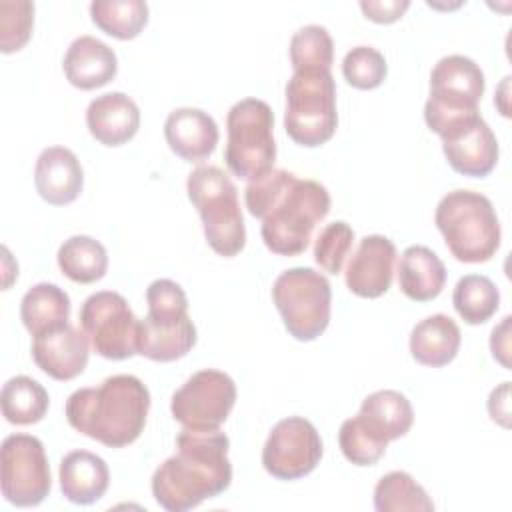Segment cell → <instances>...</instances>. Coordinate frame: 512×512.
<instances>
[{"mask_svg": "<svg viewBox=\"0 0 512 512\" xmlns=\"http://www.w3.org/2000/svg\"><path fill=\"white\" fill-rule=\"evenodd\" d=\"M244 202L248 212L262 220L260 232L266 248L280 256L302 254L316 224L330 212L326 186L282 168L248 182Z\"/></svg>", "mask_w": 512, "mask_h": 512, "instance_id": "obj_1", "label": "cell"}, {"mask_svg": "<svg viewBox=\"0 0 512 512\" xmlns=\"http://www.w3.org/2000/svg\"><path fill=\"white\" fill-rule=\"evenodd\" d=\"M230 440L220 430L182 428L176 454L152 474V496L168 512H186L222 494L232 482Z\"/></svg>", "mask_w": 512, "mask_h": 512, "instance_id": "obj_2", "label": "cell"}, {"mask_svg": "<svg viewBox=\"0 0 512 512\" xmlns=\"http://www.w3.org/2000/svg\"><path fill=\"white\" fill-rule=\"evenodd\" d=\"M150 392L132 374H116L96 388L74 390L64 406L68 424L80 434L108 446L124 448L146 426Z\"/></svg>", "mask_w": 512, "mask_h": 512, "instance_id": "obj_3", "label": "cell"}, {"mask_svg": "<svg viewBox=\"0 0 512 512\" xmlns=\"http://www.w3.org/2000/svg\"><path fill=\"white\" fill-rule=\"evenodd\" d=\"M434 224L458 262L480 264L500 248L502 230L492 202L474 190H452L436 206Z\"/></svg>", "mask_w": 512, "mask_h": 512, "instance_id": "obj_4", "label": "cell"}, {"mask_svg": "<svg viewBox=\"0 0 512 512\" xmlns=\"http://www.w3.org/2000/svg\"><path fill=\"white\" fill-rule=\"evenodd\" d=\"M186 192L202 218L210 248L224 258L236 256L246 244V226L230 176L218 166H198L188 174Z\"/></svg>", "mask_w": 512, "mask_h": 512, "instance_id": "obj_5", "label": "cell"}, {"mask_svg": "<svg viewBox=\"0 0 512 512\" xmlns=\"http://www.w3.org/2000/svg\"><path fill=\"white\" fill-rule=\"evenodd\" d=\"M224 160L228 170L248 182H254L274 170V114L260 98L236 102L226 116Z\"/></svg>", "mask_w": 512, "mask_h": 512, "instance_id": "obj_6", "label": "cell"}, {"mask_svg": "<svg viewBox=\"0 0 512 512\" xmlns=\"http://www.w3.org/2000/svg\"><path fill=\"white\" fill-rule=\"evenodd\" d=\"M284 130L300 146L316 148L328 142L338 126L336 84L330 72H294L286 84Z\"/></svg>", "mask_w": 512, "mask_h": 512, "instance_id": "obj_7", "label": "cell"}, {"mask_svg": "<svg viewBox=\"0 0 512 512\" xmlns=\"http://www.w3.org/2000/svg\"><path fill=\"white\" fill-rule=\"evenodd\" d=\"M486 88L480 66L462 54H450L436 62L430 74V96L424 104V120L438 136L452 124L480 114L478 104Z\"/></svg>", "mask_w": 512, "mask_h": 512, "instance_id": "obj_8", "label": "cell"}, {"mask_svg": "<svg viewBox=\"0 0 512 512\" xmlns=\"http://www.w3.org/2000/svg\"><path fill=\"white\" fill-rule=\"evenodd\" d=\"M272 300L292 338L310 342L328 328L332 288L314 268L284 270L272 284Z\"/></svg>", "mask_w": 512, "mask_h": 512, "instance_id": "obj_9", "label": "cell"}, {"mask_svg": "<svg viewBox=\"0 0 512 512\" xmlns=\"http://www.w3.org/2000/svg\"><path fill=\"white\" fill-rule=\"evenodd\" d=\"M80 326L94 352L108 360H126L136 352L140 320L126 298L112 290L90 294L80 308Z\"/></svg>", "mask_w": 512, "mask_h": 512, "instance_id": "obj_10", "label": "cell"}, {"mask_svg": "<svg viewBox=\"0 0 512 512\" xmlns=\"http://www.w3.org/2000/svg\"><path fill=\"white\" fill-rule=\"evenodd\" d=\"M0 486L6 502L38 506L52 488L44 444L32 434H10L0 448Z\"/></svg>", "mask_w": 512, "mask_h": 512, "instance_id": "obj_11", "label": "cell"}, {"mask_svg": "<svg viewBox=\"0 0 512 512\" xmlns=\"http://www.w3.org/2000/svg\"><path fill=\"white\" fill-rule=\"evenodd\" d=\"M236 402L234 380L220 370L206 368L194 372L170 400L176 422L192 430H218Z\"/></svg>", "mask_w": 512, "mask_h": 512, "instance_id": "obj_12", "label": "cell"}, {"mask_svg": "<svg viewBox=\"0 0 512 512\" xmlns=\"http://www.w3.org/2000/svg\"><path fill=\"white\" fill-rule=\"evenodd\" d=\"M322 452L314 424L302 416H288L270 430L262 448V466L278 480H298L318 466Z\"/></svg>", "mask_w": 512, "mask_h": 512, "instance_id": "obj_13", "label": "cell"}, {"mask_svg": "<svg viewBox=\"0 0 512 512\" xmlns=\"http://www.w3.org/2000/svg\"><path fill=\"white\" fill-rule=\"evenodd\" d=\"M442 152L458 174L484 178L488 176L498 162V140L486 120L480 114L468 116L442 134Z\"/></svg>", "mask_w": 512, "mask_h": 512, "instance_id": "obj_14", "label": "cell"}, {"mask_svg": "<svg viewBox=\"0 0 512 512\" xmlns=\"http://www.w3.org/2000/svg\"><path fill=\"white\" fill-rule=\"evenodd\" d=\"M196 340L188 310H148L138 326L136 352L154 362H174L184 358Z\"/></svg>", "mask_w": 512, "mask_h": 512, "instance_id": "obj_15", "label": "cell"}, {"mask_svg": "<svg viewBox=\"0 0 512 512\" xmlns=\"http://www.w3.org/2000/svg\"><path fill=\"white\" fill-rule=\"evenodd\" d=\"M396 246L382 234L360 240L346 266V286L360 298H378L388 292L394 276Z\"/></svg>", "mask_w": 512, "mask_h": 512, "instance_id": "obj_16", "label": "cell"}, {"mask_svg": "<svg viewBox=\"0 0 512 512\" xmlns=\"http://www.w3.org/2000/svg\"><path fill=\"white\" fill-rule=\"evenodd\" d=\"M88 336L70 324L38 334L32 340V360L54 380L66 382L84 372L88 364Z\"/></svg>", "mask_w": 512, "mask_h": 512, "instance_id": "obj_17", "label": "cell"}, {"mask_svg": "<svg viewBox=\"0 0 512 512\" xmlns=\"http://www.w3.org/2000/svg\"><path fill=\"white\" fill-rule=\"evenodd\" d=\"M34 184L42 200L52 206L74 202L84 186V170L78 156L64 146H48L34 166Z\"/></svg>", "mask_w": 512, "mask_h": 512, "instance_id": "obj_18", "label": "cell"}, {"mask_svg": "<svg viewBox=\"0 0 512 512\" xmlns=\"http://www.w3.org/2000/svg\"><path fill=\"white\" fill-rule=\"evenodd\" d=\"M218 126L200 108H176L164 122V138L170 150L186 162H202L216 150Z\"/></svg>", "mask_w": 512, "mask_h": 512, "instance_id": "obj_19", "label": "cell"}, {"mask_svg": "<svg viewBox=\"0 0 512 512\" xmlns=\"http://www.w3.org/2000/svg\"><path fill=\"white\" fill-rule=\"evenodd\" d=\"M86 126L100 144L122 146L140 128L138 104L124 92L100 94L86 108Z\"/></svg>", "mask_w": 512, "mask_h": 512, "instance_id": "obj_20", "label": "cell"}, {"mask_svg": "<svg viewBox=\"0 0 512 512\" xmlns=\"http://www.w3.org/2000/svg\"><path fill=\"white\" fill-rule=\"evenodd\" d=\"M62 68L66 80L80 90H94L110 80L118 72L116 52L94 36H78L68 46Z\"/></svg>", "mask_w": 512, "mask_h": 512, "instance_id": "obj_21", "label": "cell"}, {"mask_svg": "<svg viewBox=\"0 0 512 512\" xmlns=\"http://www.w3.org/2000/svg\"><path fill=\"white\" fill-rule=\"evenodd\" d=\"M58 476L62 496L80 506L98 502L110 484L108 464L88 450L68 452L60 460Z\"/></svg>", "mask_w": 512, "mask_h": 512, "instance_id": "obj_22", "label": "cell"}, {"mask_svg": "<svg viewBox=\"0 0 512 512\" xmlns=\"http://www.w3.org/2000/svg\"><path fill=\"white\" fill-rule=\"evenodd\" d=\"M356 418L372 436L388 444L408 434L414 422V410L402 392L376 390L362 400Z\"/></svg>", "mask_w": 512, "mask_h": 512, "instance_id": "obj_23", "label": "cell"}, {"mask_svg": "<svg viewBox=\"0 0 512 512\" xmlns=\"http://www.w3.org/2000/svg\"><path fill=\"white\" fill-rule=\"evenodd\" d=\"M446 284V266L428 246H408L398 262V286L414 302L434 300Z\"/></svg>", "mask_w": 512, "mask_h": 512, "instance_id": "obj_24", "label": "cell"}, {"mask_svg": "<svg viewBox=\"0 0 512 512\" xmlns=\"http://www.w3.org/2000/svg\"><path fill=\"white\" fill-rule=\"evenodd\" d=\"M460 342L458 324L446 314H432L412 328L410 354L422 366L440 368L456 358Z\"/></svg>", "mask_w": 512, "mask_h": 512, "instance_id": "obj_25", "label": "cell"}, {"mask_svg": "<svg viewBox=\"0 0 512 512\" xmlns=\"http://www.w3.org/2000/svg\"><path fill=\"white\" fill-rule=\"evenodd\" d=\"M20 318L32 336L62 328L70 318V296L56 284H34L22 296Z\"/></svg>", "mask_w": 512, "mask_h": 512, "instance_id": "obj_26", "label": "cell"}, {"mask_svg": "<svg viewBox=\"0 0 512 512\" xmlns=\"http://www.w3.org/2000/svg\"><path fill=\"white\" fill-rule=\"evenodd\" d=\"M2 416L16 426H30L40 422L50 406L46 388L30 376H14L2 386L0 394Z\"/></svg>", "mask_w": 512, "mask_h": 512, "instance_id": "obj_27", "label": "cell"}, {"mask_svg": "<svg viewBox=\"0 0 512 512\" xmlns=\"http://www.w3.org/2000/svg\"><path fill=\"white\" fill-rule=\"evenodd\" d=\"M58 266L66 278L78 284H92L108 270V252L92 236L76 234L58 248Z\"/></svg>", "mask_w": 512, "mask_h": 512, "instance_id": "obj_28", "label": "cell"}, {"mask_svg": "<svg viewBox=\"0 0 512 512\" xmlns=\"http://www.w3.org/2000/svg\"><path fill=\"white\" fill-rule=\"evenodd\" d=\"M374 508L378 512H432L434 502L408 472L392 470L374 488Z\"/></svg>", "mask_w": 512, "mask_h": 512, "instance_id": "obj_29", "label": "cell"}, {"mask_svg": "<svg viewBox=\"0 0 512 512\" xmlns=\"http://www.w3.org/2000/svg\"><path fill=\"white\" fill-rule=\"evenodd\" d=\"M90 16L108 36L132 40L148 24V4L142 0H94Z\"/></svg>", "mask_w": 512, "mask_h": 512, "instance_id": "obj_30", "label": "cell"}, {"mask_svg": "<svg viewBox=\"0 0 512 512\" xmlns=\"http://www.w3.org/2000/svg\"><path fill=\"white\" fill-rule=\"evenodd\" d=\"M452 304L466 324H484L500 306V292L496 284L482 274L462 276L452 292Z\"/></svg>", "mask_w": 512, "mask_h": 512, "instance_id": "obj_31", "label": "cell"}, {"mask_svg": "<svg viewBox=\"0 0 512 512\" xmlns=\"http://www.w3.org/2000/svg\"><path fill=\"white\" fill-rule=\"evenodd\" d=\"M290 62L294 72H330L334 62V42L330 32L320 24H308L296 30L290 40Z\"/></svg>", "mask_w": 512, "mask_h": 512, "instance_id": "obj_32", "label": "cell"}, {"mask_svg": "<svg viewBox=\"0 0 512 512\" xmlns=\"http://www.w3.org/2000/svg\"><path fill=\"white\" fill-rule=\"evenodd\" d=\"M342 74L350 86L358 90H372L384 82L388 64L376 48L362 44L346 52L342 60Z\"/></svg>", "mask_w": 512, "mask_h": 512, "instance_id": "obj_33", "label": "cell"}, {"mask_svg": "<svg viewBox=\"0 0 512 512\" xmlns=\"http://www.w3.org/2000/svg\"><path fill=\"white\" fill-rule=\"evenodd\" d=\"M34 26V2L2 0L0 2V50L18 52L30 40Z\"/></svg>", "mask_w": 512, "mask_h": 512, "instance_id": "obj_34", "label": "cell"}, {"mask_svg": "<svg viewBox=\"0 0 512 512\" xmlns=\"http://www.w3.org/2000/svg\"><path fill=\"white\" fill-rule=\"evenodd\" d=\"M338 444L344 458L354 466H374L384 456L388 446L372 436L356 416L342 422Z\"/></svg>", "mask_w": 512, "mask_h": 512, "instance_id": "obj_35", "label": "cell"}, {"mask_svg": "<svg viewBox=\"0 0 512 512\" xmlns=\"http://www.w3.org/2000/svg\"><path fill=\"white\" fill-rule=\"evenodd\" d=\"M354 230L344 220L330 222L324 226L314 242V260L328 274L342 272L344 260L352 250Z\"/></svg>", "mask_w": 512, "mask_h": 512, "instance_id": "obj_36", "label": "cell"}, {"mask_svg": "<svg viewBox=\"0 0 512 512\" xmlns=\"http://www.w3.org/2000/svg\"><path fill=\"white\" fill-rule=\"evenodd\" d=\"M408 0H362L360 8L366 18L378 24H390L402 18V14L408 10Z\"/></svg>", "mask_w": 512, "mask_h": 512, "instance_id": "obj_37", "label": "cell"}, {"mask_svg": "<svg viewBox=\"0 0 512 512\" xmlns=\"http://www.w3.org/2000/svg\"><path fill=\"white\" fill-rule=\"evenodd\" d=\"M488 414L500 426H510V382H502L498 388L490 392Z\"/></svg>", "mask_w": 512, "mask_h": 512, "instance_id": "obj_38", "label": "cell"}, {"mask_svg": "<svg viewBox=\"0 0 512 512\" xmlns=\"http://www.w3.org/2000/svg\"><path fill=\"white\" fill-rule=\"evenodd\" d=\"M510 316H504L500 326H496L492 330V336H490V350H492V356L504 366V368H510V362H508V354H510Z\"/></svg>", "mask_w": 512, "mask_h": 512, "instance_id": "obj_39", "label": "cell"}]
</instances>
